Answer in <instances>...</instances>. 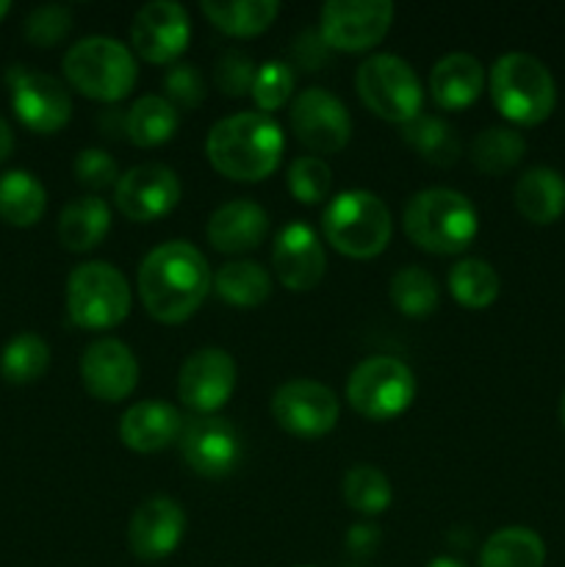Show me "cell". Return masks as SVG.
I'll use <instances>...</instances> for the list:
<instances>
[{"label":"cell","mask_w":565,"mask_h":567,"mask_svg":"<svg viewBox=\"0 0 565 567\" xmlns=\"http://www.w3.org/2000/svg\"><path fill=\"white\" fill-rule=\"evenodd\" d=\"M214 275L194 244L166 241L138 266V293L155 321L181 324L205 302Z\"/></svg>","instance_id":"6da1fadb"},{"label":"cell","mask_w":565,"mask_h":567,"mask_svg":"<svg viewBox=\"0 0 565 567\" xmlns=\"http://www.w3.org/2000/svg\"><path fill=\"white\" fill-rule=\"evenodd\" d=\"M282 138L280 125L269 114L244 111L216 122L205 142L210 166L230 181L255 183L269 177L280 166Z\"/></svg>","instance_id":"7a4b0ae2"},{"label":"cell","mask_w":565,"mask_h":567,"mask_svg":"<svg viewBox=\"0 0 565 567\" xmlns=\"http://www.w3.org/2000/svg\"><path fill=\"white\" fill-rule=\"evenodd\" d=\"M402 225L410 241L432 255L463 252L480 230L471 199L454 188H427L410 197Z\"/></svg>","instance_id":"3957f363"},{"label":"cell","mask_w":565,"mask_h":567,"mask_svg":"<svg viewBox=\"0 0 565 567\" xmlns=\"http://www.w3.org/2000/svg\"><path fill=\"white\" fill-rule=\"evenodd\" d=\"M491 97L504 120L541 125L552 116L557 86L543 61L530 53H507L491 66Z\"/></svg>","instance_id":"277c9868"},{"label":"cell","mask_w":565,"mask_h":567,"mask_svg":"<svg viewBox=\"0 0 565 567\" xmlns=\"http://www.w3.org/2000/svg\"><path fill=\"white\" fill-rule=\"evenodd\" d=\"M321 227L332 247L355 260L380 255L391 241V214L377 194L355 188L330 199Z\"/></svg>","instance_id":"5b68a950"},{"label":"cell","mask_w":565,"mask_h":567,"mask_svg":"<svg viewBox=\"0 0 565 567\" xmlns=\"http://www.w3.org/2000/svg\"><path fill=\"white\" fill-rule=\"evenodd\" d=\"M64 75L86 97L116 103L136 83V59L120 39L86 37L66 50Z\"/></svg>","instance_id":"8992f818"},{"label":"cell","mask_w":565,"mask_h":567,"mask_svg":"<svg viewBox=\"0 0 565 567\" xmlns=\"http://www.w3.org/2000/svg\"><path fill=\"white\" fill-rule=\"evenodd\" d=\"M66 313L81 330H111L131 313V288L116 266L92 260L66 280Z\"/></svg>","instance_id":"52a82bcc"},{"label":"cell","mask_w":565,"mask_h":567,"mask_svg":"<svg viewBox=\"0 0 565 567\" xmlns=\"http://www.w3.org/2000/svg\"><path fill=\"white\" fill-rule=\"evenodd\" d=\"M360 100L388 122L415 120L421 114L424 92H421L419 75L404 59L391 53H377L358 66L355 75Z\"/></svg>","instance_id":"ba28073f"},{"label":"cell","mask_w":565,"mask_h":567,"mask_svg":"<svg viewBox=\"0 0 565 567\" xmlns=\"http://www.w3.org/2000/svg\"><path fill=\"white\" fill-rule=\"evenodd\" d=\"M415 396V377L397 358H369L349 374L347 399L358 415L388 421L404 413Z\"/></svg>","instance_id":"9c48e42d"},{"label":"cell","mask_w":565,"mask_h":567,"mask_svg":"<svg viewBox=\"0 0 565 567\" xmlns=\"http://www.w3.org/2000/svg\"><path fill=\"white\" fill-rule=\"evenodd\" d=\"M11 92V109L22 125L33 133H55L70 122L72 100L64 83L53 75L14 64L6 72Z\"/></svg>","instance_id":"30bf717a"},{"label":"cell","mask_w":565,"mask_h":567,"mask_svg":"<svg viewBox=\"0 0 565 567\" xmlns=\"http://www.w3.org/2000/svg\"><path fill=\"white\" fill-rule=\"evenodd\" d=\"M393 22V6L388 0H330L321 6L319 33L330 50H360L382 42Z\"/></svg>","instance_id":"8fae6325"},{"label":"cell","mask_w":565,"mask_h":567,"mask_svg":"<svg viewBox=\"0 0 565 567\" xmlns=\"http://www.w3.org/2000/svg\"><path fill=\"white\" fill-rule=\"evenodd\" d=\"M338 399L327 385L314 380H288L271 396V415L297 437H321L336 426Z\"/></svg>","instance_id":"7c38bea8"},{"label":"cell","mask_w":565,"mask_h":567,"mask_svg":"<svg viewBox=\"0 0 565 567\" xmlns=\"http://www.w3.org/2000/svg\"><path fill=\"white\" fill-rule=\"evenodd\" d=\"M291 127L299 142L319 155L341 153L352 136V120L341 100L327 89H305L291 103Z\"/></svg>","instance_id":"4fadbf2b"},{"label":"cell","mask_w":565,"mask_h":567,"mask_svg":"<svg viewBox=\"0 0 565 567\" xmlns=\"http://www.w3.org/2000/svg\"><path fill=\"white\" fill-rule=\"evenodd\" d=\"M236 360L225 349H199L188 354L177 377V396L188 410L199 415H210L225 408L227 399L236 391Z\"/></svg>","instance_id":"5bb4252c"},{"label":"cell","mask_w":565,"mask_h":567,"mask_svg":"<svg viewBox=\"0 0 565 567\" xmlns=\"http://www.w3.org/2000/svg\"><path fill=\"white\" fill-rule=\"evenodd\" d=\"M192 22L186 9L172 0L142 6L131 22V44L150 64H172L186 50Z\"/></svg>","instance_id":"9a60e30c"},{"label":"cell","mask_w":565,"mask_h":567,"mask_svg":"<svg viewBox=\"0 0 565 567\" xmlns=\"http://www.w3.org/2000/svg\"><path fill=\"white\" fill-rule=\"evenodd\" d=\"M181 199V181L164 164H138L120 175L114 203L131 221H155L175 210Z\"/></svg>","instance_id":"2e32d148"},{"label":"cell","mask_w":565,"mask_h":567,"mask_svg":"<svg viewBox=\"0 0 565 567\" xmlns=\"http://www.w3.org/2000/svg\"><path fill=\"white\" fill-rule=\"evenodd\" d=\"M181 454L188 468L208 480L227 476L242 460L236 426L219 415H199L181 432Z\"/></svg>","instance_id":"e0dca14e"},{"label":"cell","mask_w":565,"mask_h":567,"mask_svg":"<svg viewBox=\"0 0 565 567\" xmlns=\"http://www.w3.org/2000/svg\"><path fill=\"white\" fill-rule=\"evenodd\" d=\"M81 382L100 402H122L133 393L138 382V363L131 347L116 338L92 341L81 354Z\"/></svg>","instance_id":"ac0fdd59"},{"label":"cell","mask_w":565,"mask_h":567,"mask_svg":"<svg viewBox=\"0 0 565 567\" xmlns=\"http://www.w3.org/2000/svg\"><path fill=\"white\" fill-rule=\"evenodd\" d=\"M186 532V513L175 498L155 496L138 504L127 524V546L144 563H158L170 557L183 540Z\"/></svg>","instance_id":"d6986e66"},{"label":"cell","mask_w":565,"mask_h":567,"mask_svg":"<svg viewBox=\"0 0 565 567\" xmlns=\"http://www.w3.org/2000/svg\"><path fill=\"white\" fill-rule=\"evenodd\" d=\"M271 264H275L277 277L288 291H310L325 277V247L308 225L291 221L277 233Z\"/></svg>","instance_id":"ffe728a7"},{"label":"cell","mask_w":565,"mask_h":567,"mask_svg":"<svg viewBox=\"0 0 565 567\" xmlns=\"http://www.w3.org/2000/svg\"><path fill=\"white\" fill-rule=\"evenodd\" d=\"M266 230H269V216L253 199H230L208 219V241L222 255H238L260 247Z\"/></svg>","instance_id":"44dd1931"},{"label":"cell","mask_w":565,"mask_h":567,"mask_svg":"<svg viewBox=\"0 0 565 567\" xmlns=\"http://www.w3.org/2000/svg\"><path fill=\"white\" fill-rule=\"evenodd\" d=\"M183 432V419L166 402H136L122 413L120 441L138 454H153L170 446Z\"/></svg>","instance_id":"7402d4cb"},{"label":"cell","mask_w":565,"mask_h":567,"mask_svg":"<svg viewBox=\"0 0 565 567\" xmlns=\"http://www.w3.org/2000/svg\"><path fill=\"white\" fill-rule=\"evenodd\" d=\"M485 86V70L469 53H449L432 66L430 92L443 111H458L474 103Z\"/></svg>","instance_id":"603a6c76"},{"label":"cell","mask_w":565,"mask_h":567,"mask_svg":"<svg viewBox=\"0 0 565 567\" xmlns=\"http://www.w3.org/2000/svg\"><path fill=\"white\" fill-rule=\"evenodd\" d=\"M515 208L532 225H552L565 214V177L548 166H532L515 183Z\"/></svg>","instance_id":"cb8c5ba5"},{"label":"cell","mask_w":565,"mask_h":567,"mask_svg":"<svg viewBox=\"0 0 565 567\" xmlns=\"http://www.w3.org/2000/svg\"><path fill=\"white\" fill-rule=\"evenodd\" d=\"M111 227V208L105 199L94 197H78L64 205L59 216V238L70 252H89L97 247Z\"/></svg>","instance_id":"d4e9b609"},{"label":"cell","mask_w":565,"mask_h":567,"mask_svg":"<svg viewBox=\"0 0 565 567\" xmlns=\"http://www.w3.org/2000/svg\"><path fill=\"white\" fill-rule=\"evenodd\" d=\"M546 543L526 526H507L493 532L480 554V567H543Z\"/></svg>","instance_id":"484cf974"},{"label":"cell","mask_w":565,"mask_h":567,"mask_svg":"<svg viewBox=\"0 0 565 567\" xmlns=\"http://www.w3.org/2000/svg\"><path fill=\"white\" fill-rule=\"evenodd\" d=\"M48 194L44 186L25 169L0 175V219L14 227H31L42 219Z\"/></svg>","instance_id":"4316f807"},{"label":"cell","mask_w":565,"mask_h":567,"mask_svg":"<svg viewBox=\"0 0 565 567\" xmlns=\"http://www.w3.org/2000/svg\"><path fill=\"white\" fill-rule=\"evenodd\" d=\"M175 131L177 109L158 94H144L125 114V133L136 147H158Z\"/></svg>","instance_id":"83f0119b"},{"label":"cell","mask_w":565,"mask_h":567,"mask_svg":"<svg viewBox=\"0 0 565 567\" xmlns=\"http://www.w3.org/2000/svg\"><path fill=\"white\" fill-rule=\"evenodd\" d=\"M214 288L227 305L258 308L271 293V277L255 260H230L214 277Z\"/></svg>","instance_id":"f1b7e54d"},{"label":"cell","mask_w":565,"mask_h":567,"mask_svg":"<svg viewBox=\"0 0 565 567\" xmlns=\"http://www.w3.org/2000/svg\"><path fill=\"white\" fill-rule=\"evenodd\" d=\"M203 14L227 37H258L280 14V3L277 0H238V3L205 0Z\"/></svg>","instance_id":"f546056e"},{"label":"cell","mask_w":565,"mask_h":567,"mask_svg":"<svg viewBox=\"0 0 565 567\" xmlns=\"http://www.w3.org/2000/svg\"><path fill=\"white\" fill-rule=\"evenodd\" d=\"M402 136L432 166H452L460 158L458 133L441 116L419 114L415 120L404 122Z\"/></svg>","instance_id":"4dcf8cb0"},{"label":"cell","mask_w":565,"mask_h":567,"mask_svg":"<svg viewBox=\"0 0 565 567\" xmlns=\"http://www.w3.org/2000/svg\"><path fill=\"white\" fill-rule=\"evenodd\" d=\"M449 291L463 308L482 310L496 302L499 291H502V280H499L496 269L487 260L465 258L449 271Z\"/></svg>","instance_id":"1f68e13d"},{"label":"cell","mask_w":565,"mask_h":567,"mask_svg":"<svg viewBox=\"0 0 565 567\" xmlns=\"http://www.w3.org/2000/svg\"><path fill=\"white\" fill-rule=\"evenodd\" d=\"M526 153V142L513 127H487L471 144V161L485 175H504L521 164Z\"/></svg>","instance_id":"d6a6232c"},{"label":"cell","mask_w":565,"mask_h":567,"mask_svg":"<svg viewBox=\"0 0 565 567\" xmlns=\"http://www.w3.org/2000/svg\"><path fill=\"white\" fill-rule=\"evenodd\" d=\"M50 365V347L37 332H20L0 352V374L11 385L37 382Z\"/></svg>","instance_id":"836d02e7"},{"label":"cell","mask_w":565,"mask_h":567,"mask_svg":"<svg viewBox=\"0 0 565 567\" xmlns=\"http://www.w3.org/2000/svg\"><path fill=\"white\" fill-rule=\"evenodd\" d=\"M391 302L410 319H424L441 302L435 277L421 266H402L391 277Z\"/></svg>","instance_id":"e575fe53"},{"label":"cell","mask_w":565,"mask_h":567,"mask_svg":"<svg viewBox=\"0 0 565 567\" xmlns=\"http://www.w3.org/2000/svg\"><path fill=\"white\" fill-rule=\"evenodd\" d=\"M391 482L374 465H355L343 474V502L360 515H380L391 507Z\"/></svg>","instance_id":"d590c367"},{"label":"cell","mask_w":565,"mask_h":567,"mask_svg":"<svg viewBox=\"0 0 565 567\" xmlns=\"http://www.w3.org/2000/svg\"><path fill=\"white\" fill-rule=\"evenodd\" d=\"M288 192L297 197V203L316 205L327 199L332 186V172L327 161L316 158V155H299L291 166H288Z\"/></svg>","instance_id":"8d00e7d4"},{"label":"cell","mask_w":565,"mask_h":567,"mask_svg":"<svg viewBox=\"0 0 565 567\" xmlns=\"http://www.w3.org/2000/svg\"><path fill=\"white\" fill-rule=\"evenodd\" d=\"M294 89V72L291 66L282 64V61H266L255 70L253 81V100L260 109V114H269L277 111L282 103H288Z\"/></svg>","instance_id":"74e56055"},{"label":"cell","mask_w":565,"mask_h":567,"mask_svg":"<svg viewBox=\"0 0 565 567\" xmlns=\"http://www.w3.org/2000/svg\"><path fill=\"white\" fill-rule=\"evenodd\" d=\"M72 28V14L66 6L59 3H48L39 6L28 14L25 20V37L28 42L37 44V48H53L59 44L61 39L70 33Z\"/></svg>","instance_id":"f35d334b"},{"label":"cell","mask_w":565,"mask_h":567,"mask_svg":"<svg viewBox=\"0 0 565 567\" xmlns=\"http://www.w3.org/2000/svg\"><path fill=\"white\" fill-rule=\"evenodd\" d=\"M214 81L219 86V92H225L227 97H242V94L253 92V59L247 53H242V50H225L214 64Z\"/></svg>","instance_id":"ab89813d"},{"label":"cell","mask_w":565,"mask_h":567,"mask_svg":"<svg viewBox=\"0 0 565 567\" xmlns=\"http://www.w3.org/2000/svg\"><path fill=\"white\" fill-rule=\"evenodd\" d=\"M164 89L166 100H170L175 109H197L205 100V81L203 72L194 64H172L164 75Z\"/></svg>","instance_id":"60d3db41"},{"label":"cell","mask_w":565,"mask_h":567,"mask_svg":"<svg viewBox=\"0 0 565 567\" xmlns=\"http://www.w3.org/2000/svg\"><path fill=\"white\" fill-rule=\"evenodd\" d=\"M75 177L78 183H83V186L92 188V192H100V188L116 186V181H120V169H116V161L111 158L105 150L89 147L78 153Z\"/></svg>","instance_id":"b9f144b4"},{"label":"cell","mask_w":565,"mask_h":567,"mask_svg":"<svg viewBox=\"0 0 565 567\" xmlns=\"http://www.w3.org/2000/svg\"><path fill=\"white\" fill-rule=\"evenodd\" d=\"M294 61L302 70H321L330 61V44L325 42V37L319 31L299 33L297 42H294Z\"/></svg>","instance_id":"7bdbcfd3"},{"label":"cell","mask_w":565,"mask_h":567,"mask_svg":"<svg viewBox=\"0 0 565 567\" xmlns=\"http://www.w3.org/2000/svg\"><path fill=\"white\" fill-rule=\"evenodd\" d=\"M380 546V529L371 524H358L347 532V548L355 557H369Z\"/></svg>","instance_id":"ee69618b"},{"label":"cell","mask_w":565,"mask_h":567,"mask_svg":"<svg viewBox=\"0 0 565 567\" xmlns=\"http://www.w3.org/2000/svg\"><path fill=\"white\" fill-rule=\"evenodd\" d=\"M11 150H14V133H11L9 122L0 116V164H3L6 158L11 155Z\"/></svg>","instance_id":"f6af8a7d"},{"label":"cell","mask_w":565,"mask_h":567,"mask_svg":"<svg viewBox=\"0 0 565 567\" xmlns=\"http://www.w3.org/2000/svg\"><path fill=\"white\" fill-rule=\"evenodd\" d=\"M427 567H465L463 563H458V559H449V557H438V559H432L430 565Z\"/></svg>","instance_id":"bcb514c9"},{"label":"cell","mask_w":565,"mask_h":567,"mask_svg":"<svg viewBox=\"0 0 565 567\" xmlns=\"http://www.w3.org/2000/svg\"><path fill=\"white\" fill-rule=\"evenodd\" d=\"M9 9H11V6H9V0H0V20H3V17L9 14Z\"/></svg>","instance_id":"7dc6e473"},{"label":"cell","mask_w":565,"mask_h":567,"mask_svg":"<svg viewBox=\"0 0 565 567\" xmlns=\"http://www.w3.org/2000/svg\"><path fill=\"white\" fill-rule=\"evenodd\" d=\"M559 421H563L565 426V393H563V402H559Z\"/></svg>","instance_id":"c3c4849f"},{"label":"cell","mask_w":565,"mask_h":567,"mask_svg":"<svg viewBox=\"0 0 565 567\" xmlns=\"http://www.w3.org/2000/svg\"><path fill=\"white\" fill-rule=\"evenodd\" d=\"M297 567H310V565H297Z\"/></svg>","instance_id":"681fc988"}]
</instances>
